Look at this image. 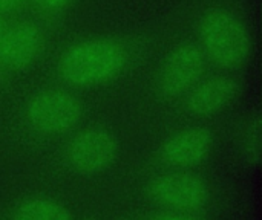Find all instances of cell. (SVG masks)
<instances>
[{"label": "cell", "instance_id": "8", "mask_svg": "<svg viewBox=\"0 0 262 220\" xmlns=\"http://www.w3.org/2000/svg\"><path fill=\"white\" fill-rule=\"evenodd\" d=\"M45 47V32L32 21H20L6 28L0 44V64L21 69L31 64Z\"/></svg>", "mask_w": 262, "mask_h": 220}, {"label": "cell", "instance_id": "3", "mask_svg": "<svg viewBox=\"0 0 262 220\" xmlns=\"http://www.w3.org/2000/svg\"><path fill=\"white\" fill-rule=\"evenodd\" d=\"M81 115L80 100L63 89H46L34 93L23 109L28 127L43 136L69 133L78 126Z\"/></svg>", "mask_w": 262, "mask_h": 220}, {"label": "cell", "instance_id": "13", "mask_svg": "<svg viewBox=\"0 0 262 220\" xmlns=\"http://www.w3.org/2000/svg\"><path fill=\"white\" fill-rule=\"evenodd\" d=\"M35 2L43 11L49 14H58L64 11L71 3V0H35Z\"/></svg>", "mask_w": 262, "mask_h": 220}, {"label": "cell", "instance_id": "2", "mask_svg": "<svg viewBox=\"0 0 262 220\" xmlns=\"http://www.w3.org/2000/svg\"><path fill=\"white\" fill-rule=\"evenodd\" d=\"M196 34L204 58L220 69H239L252 55V37L247 26L226 8L207 9L198 21Z\"/></svg>", "mask_w": 262, "mask_h": 220}, {"label": "cell", "instance_id": "5", "mask_svg": "<svg viewBox=\"0 0 262 220\" xmlns=\"http://www.w3.org/2000/svg\"><path fill=\"white\" fill-rule=\"evenodd\" d=\"M204 64L206 58L198 44H178L167 54L158 70V92L167 100L186 96L201 81Z\"/></svg>", "mask_w": 262, "mask_h": 220}, {"label": "cell", "instance_id": "11", "mask_svg": "<svg viewBox=\"0 0 262 220\" xmlns=\"http://www.w3.org/2000/svg\"><path fill=\"white\" fill-rule=\"evenodd\" d=\"M239 150L250 164H259L262 153V126L258 113L249 116L239 133Z\"/></svg>", "mask_w": 262, "mask_h": 220}, {"label": "cell", "instance_id": "10", "mask_svg": "<svg viewBox=\"0 0 262 220\" xmlns=\"http://www.w3.org/2000/svg\"><path fill=\"white\" fill-rule=\"evenodd\" d=\"M11 220H72V216L61 202L37 196L20 202L14 208Z\"/></svg>", "mask_w": 262, "mask_h": 220}, {"label": "cell", "instance_id": "6", "mask_svg": "<svg viewBox=\"0 0 262 220\" xmlns=\"http://www.w3.org/2000/svg\"><path fill=\"white\" fill-rule=\"evenodd\" d=\"M118 155L117 138L103 129H86L74 135L66 149L68 165L80 175H97L109 168Z\"/></svg>", "mask_w": 262, "mask_h": 220}, {"label": "cell", "instance_id": "4", "mask_svg": "<svg viewBox=\"0 0 262 220\" xmlns=\"http://www.w3.org/2000/svg\"><path fill=\"white\" fill-rule=\"evenodd\" d=\"M147 196L163 210L195 213L209 205L212 191L200 176L177 170L154 178L147 184Z\"/></svg>", "mask_w": 262, "mask_h": 220}, {"label": "cell", "instance_id": "1", "mask_svg": "<svg viewBox=\"0 0 262 220\" xmlns=\"http://www.w3.org/2000/svg\"><path fill=\"white\" fill-rule=\"evenodd\" d=\"M129 63L126 46L109 37H92L69 46L58 60L60 78L75 87H98L117 80Z\"/></svg>", "mask_w": 262, "mask_h": 220}, {"label": "cell", "instance_id": "7", "mask_svg": "<svg viewBox=\"0 0 262 220\" xmlns=\"http://www.w3.org/2000/svg\"><path fill=\"white\" fill-rule=\"evenodd\" d=\"M213 133L206 127H187L169 136L160 149V161L172 170H187L204 162L213 149Z\"/></svg>", "mask_w": 262, "mask_h": 220}, {"label": "cell", "instance_id": "15", "mask_svg": "<svg viewBox=\"0 0 262 220\" xmlns=\"http://www.w3.org/2000/svg\"><path fill=\"white\" fill-rule=\"evenodd\" d=\"M5 31H6V26H5V23H3V18H2V12H0V44H2V40H3Z\"/></svg>", "mask_w": 262, "mask_h": 220}, {"label": "cell", "instance_id": "12", "mask_svg": "<svg viewBox=\"0 0 262 220\" xmlns=\"http://www.w3.org/2000/svg\"><path fill=\"white\" fill-rule=\"evenodd\" d=\"M146 220H206L203 217L195 216L193 213H181V211H169V210H163V211H157L154 214H150Z\"/></svg>", "mask_w": 262, "mask_h": 220}, {"label": "cell", "instance_id": "9", "mask_svg": "<svg viewBox=\"0 0 262 220\" xmlns=\"http://www.w3.org/2000/svg\"><path fill=\"white\" fill-rule=\"evenodd\" d=\"M239 93V83L230 75H213L200 81L186 95V109L195 116H212L227 109Z\"/></svg>", "mask_w": 262, "mask_h": 220}, {"label": "cell", "instance_id": "14", "mask_svg": "<svg viewBox=\"0 0 262 220\" xmlns=\"http://www.w3.org/2000/svg\"><path fill=\"white\" fill-rule=\"evenodd\" d=\"M26 0H0V12H9L20 8Z\"/></svg>", "mask_w": 262, "mask_h": 220}]
</instances>
